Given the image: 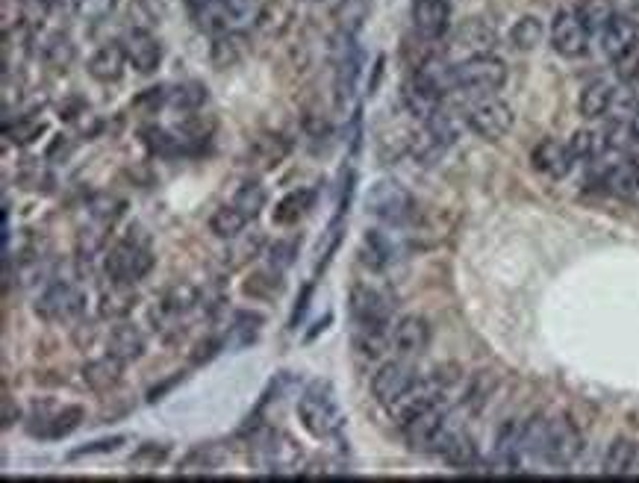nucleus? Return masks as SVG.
<instances>
[{
  "label": "nucleus",
  "instance_id": "nucleus-1",
  "mask_svg": "<svg viewBox=\"0 0 639 483\" xmlns=\"http://www.w3.org/2000/svg\"><path fill=\"white\" fill-rule=\"evenodd\" d=\"M298 419L307 428V433H313L316 439L339 436L345 416L339 410V401H336V392L330 383L316 380L304 389V395L298 398Z\"/></svg>",
  "mask_w": 639,
  "mask_h": 483
},
{
  "label": "nucleus",
  "instance_id": "nucleus-2",
  "mask_svg": "<svg viewBox=\"0 0 639 483\" xmlns=\"http://www.w3.org/2000/svg\"><path fill=\"white\" fill-rule=\"evenodd\" d=\"M301 445L280 430H263L254 445H251V460L260 472L268 475H286V472H298L301 466Z\"/></svg>",
  "mask_w": 639,
  "mask_h": 483
},
{
  "label": "nucleus",
  "instance_id": "nucleus-3",
  "mask_svg": "<svg viewBox=\"0 0 639 483\" xmlns=\"http://www.w3.org/2000/svg\"><path fill=\"white\" fill-rule=\"evenodd\" d=\"M454 89L472 92V95H492L507 83V65L492 54L469 56L457 65H451Z\"/></svg>",
  "mask_w": 639,
  "mask_h": 483
},
{
  "label": "nucleus",
  "instance_id": "nucleus-4",
  "mask_svg": "<svg viewBox=\"0 0 639 483\" xmlns=\"http://www.w3.org/2000/svg\"><path fill=\"white\" fill-rule=\"evenodd\" d=\"M366 210L386 224H407L416 215L413 195L395 180H377L366 195Z\"/></svg>",
  "mask_w": 639,
  "mask_h": 483
},
{
  "label": "nucleus",
  "instance_id": "nucleus-5",
  "mask_svg": "<svg viewBox=\"0 0 639 483\" xmlns=\"http://www.w3.org/2000/svg\"><path fill=\"white\" fill-rule=\"evenodd\" d=\"M154 269V254L145 242H136V239H124V242H115L109 248L107 254V274L109 280H118V283H139L148 271Z\"/></svg>",
  "mask_w": 639,
  "mask_h": 483
},
{
  "label": "nucleus",
  "instance_id": "nucleus-6",
  "mask_svg": "<svg viewBox=\"0 0 639 483\" xmlns=\"http://www.w3.org/2000/svg\"><path fill=\"white\" fill-rule=\"evenodd\" d=\"M401 428H404V439H407L410 448H416V451H439V445L451 433V428H448V410L442 404H433V407L422 410L419 416H413Z\"/></svg>",
  "mask_w": 639,
  "mask_h": 483
},
{
  "label": "nucleus",
  "instance_id": "nucleus-7",
  "mask_svg": "<svg viewBox=\"0 0 639 483\" xmlns=\"http://www.w3.org/2000/svg\"><path fill=\"white\" fill-rule=\"evenodd\" d=\"M466 127L486 142H498L513 127V109L498 98H483L466 112Z\"/></svg>",
  "mask_w": 639,
  "mask_h": 483
},
{
  "label": "nucleus",
  "instance_id": "nucleus-8",
  "mask_svg": "<svg viewBox=\"0 0 639 483\" xmlns=\"http://www.w3.org/2000/svg\"><path fill=\"white\" fill-rule=\"evenodd\" d=\"M83 301V292L71 280H51L36 301V313L48 322H68L83 313Z\"/></svg>",
  "mask_w": 639,
  "mask_h": 483
},
{
  "label": "nucleus",
  "instance_id": "nucleus-9",
  "mask_svg": "<svg viewBox=\"0 0 639 483\" xmlns=\"http://www.w3.org/2000/svg\"><path fill=\"white\" fill-rule=\"evenodd\" d=\"M551 48L566 59H578L589 48V30L578 9H560L551 21Z\"/></svg>",
  "mask_w": 639,
  "mask_h": 483
},
{
  "label": "nucleus",
  "instance_id": "nucleus-10",
  "mask_svg": "<svg viewBox=\"0 0 639 483\" xmlns=\"http://www.w3.org/2000/svg\"><path fill=\"white\" fill-rule=\"evenodd\" d=\"M584 451V436L569 419L548 422V442H545V463L551 466H572Z\"/></svg>",
  "mask_w": 639,
  "mask_h": 483
},
{
  "label": "nucleus",
  "instance_id": "nucleus-11",
  "mask_svg": "<svg viewBox=\"0 0 639 483\" xmlns=\"http://www.w3.org/2000/svg\"><path fill=\"white\" fill-rule=\"evenodd\" d=\"M419 377L407 360H389L372 377V395L380 407H392Z\"/></svg>",
  "mask_w": 639,
  "mask_h": 483
},
{
  "label": "nucleus",
  "instance_id": "nucleus-12",
  "mask_svg": "<svg viewBox=\"0 0 639 483\" xmlns=\"http://www.w3.org/2000/svg\"><path fill=\"white\" fill-rule=\"evenodd\" d=\"M392 301H389V295H383L380 289H374V286H357L354 292H351V316H354V322L360 330H383V327H389V316H392Z\"/></svg>",
  "mask_w": 639,
  "mask_h": 483
},
{
  "label": "nucleus",
  "instance_id": "nucleus-13",
  "mask_svg": "<svg viewBox=\"0 0 639 483\" xmlns=\"http://www.w3.org/2000/svg\"><path fill=\"white\" fill-rule=\"evenodd\" d=\"M410 21L419 39L439 42L451 27V3L448 0H413Z\"/></svg>",
  "mask_w": 639,
  "mask_h": 483
},
{
  "label": "nucleus",
  "instance_id": "nucleus-14",
  "mask_svg": "<svg viewBox=\"0 0 639 483\" xmlns=\"http://www.w3.org/2000/svg\"><path fill=\"white\" fill-rule=\"evenodd\" d=\"M498 45V33L489 21L483 18H469L463 21L454 33H451V51L463 54V59L480 54H492V48Z\"/></svg>",
  "mask_w": 639,
  "mask_h": 483
},
{
  "label": "nucleus",
  "instance_id": "nucleus-15",
  "mask_svg": "<svg viewBox=\"0 0 639 483\" xmlns=\"http://www.w3.org/2000/svg\"><path fill=\"white\" fill-rule=\"evenodd\" d=\"M442 95L445 92L433 80H427L425 74H416L410 80V86L404 89V107L410 109V115L430 121L442 109Z\"/></svg>",
  "mask_w": 639,
  "mask_h": 483
},
{
  "label": "nucleus",
  "instance_id": "nucleus-16",
  "mask_svg": "<svg viewBox=\"0 0 639 483\" xmlns=\"http://www.w3.org/2000/svg\"><path fill=\"white\" fill-rule=\"evenodd\" d=\"M430 345V324L422 316H404L392 327V348L401 357H419Z\"/></svg>",
  "mask_w": 639,
  "mask_h": 483
},
{
  "label": "nucleus",
  "instance_id": "nucleus-17",
  "mask_svg": "<svg viewBox=\"0 0 639 483\" xmlns=\"http://www.w3.org/2000/svg\"><path fill=\"white\" fill-rule=\"evenodd\" d=\"M124 48H127L130 65H133L139 74H154V71L160 68L162 45L154 33H148V30H133V33L124 39Z\"/></svg>",
  "mask_w": 639,
  "mask_h": 483
},
{
  "label": "nucleus",
  "instance_id": "nucleus-18",
  "mask_svg": "<svg viewBox=\"0 0 639 483\" xmlns=\"http://www.w3.org/2000/svg\"><path fill=\"white\" fill-rule=\"evenodd\" d=\"M598 42H601L604 56L613 62V59H619V56L625 54V51H631L639 42L637 24H634L631 18H625V15H616V18L598 33Z\"/></svg>",
  "mask_w": 639,
  "mask_h": 483
},
{
  "label": "nucleus",
  "instance_id": "nucleus-19",
  "mask_svg": "<svg viewBox=\"0 0 639 483\" xmlns=\"http://www.w3.org/2000/svg\"><path fill=\"white\" fill-rule=\"evenodd\" d=\"M572 151H569V142L563 145V142H557V139H542L536 148H533V165L542 171V174H548V177H554V180H560V177H566L569 171H572Z\"/></svg>",
  "mask_w": 639,
  "mask_h": 483
},
{
  "label": "nucleus",
  "instance_id": "nucleus-20",
  "mask_svg": "<svg viewBox=\"0 0 639 483\" xmlns=\"http://www.w3.org/2000/svg\"><path fill=\"white\" fill-rule=\"evenodd\" d=\"M107 354H112L115 360H121L124 366L136 363L145 354V333L136 324H118V327H112L107 336Z\"/></svg>",
  "mask_w": 639,
  "mask_h": 483
},
{
  "label": "nucleus",
  "instance_id": "nucleus-21",
  "mask_svg": "<svg viewBox=\"0 0 639 483\" xmlns=\"http://www.w3.org/2000/svg\"><path fill=\"white\" fill-rule=\"evenodd\" d=\"M127 62H130V59H127L124 42H109L104 48H98L95 56L89 59V74H92L98 83H115V80H121Z\"/></svg>",
  "mask_w": 639,
  "mask_h": 483
},
{
  "label": "nucleus",
  "instance_id": "nucleus-22",
  "mask_svg": "<svg viewBox=\"0 0 639 483\" xmlns=\"http://www.w3.org/2000/svg\"><path fill=\"white\" fill-rule=\"evenodd\" d=\"M133 307H136L133 283L109 280V286L101 289V304H98V310H101L104 319H124Z\"/></svg>",
  "mask_w": 639,
  "mask_h": 483
},
{
  "label": "nucleus",
  "instance_id": "nucleus-23",
  "mask_svg": "<svg viewBox=\"0 0 639 483\" xmlns=\"http://www.w3.org/2000/svg\"><path fill=\"white\" fill-rule=\"evenodd\" d=\"M613 101H616V89L607 80H592L586 83L578 98V109L584 118H601L613 109Z\"/></svg>",
  "mask_w": 639,
  "mask_h": 483
},
{
  "label": "nucleus",
  "instance_id": "nucleus-24",
  "mask_svg": "<svg viewBox=\"0 0 639 483\" xmlns=\"http://www.w3.org/2000/svg\"><path fill=\"white\" fill-rule=\"evenodd\" d=\"M639 445L634 439H613L607 454H604V475H631L637 469Z\"/></svg>",
  "mask_w": 639,
  "mask_h": 483
},
{
  "label": "nucleus",
  "instance_id": "nucleus-25",
  "mask_svg": "<svg viewBox=\"0 0 639 483\" xmlns=\"http://www.w3.org/2000/svg\"><path fill=\"white\" fill-rule=\"evenodd\" d=\"M248 54V39L242 30H230V33H221L213 39V65L215 68H233L239 65L242 59Z\"/></svg>",
  "mask_w": 639,
  "mask_h": 483
},
{
  "label": "nucleus",
  "instance_id": "nucleus-26",
  "mask_svg": "<svg viewBox=\"0 0 639 483\" xmlns=\"http://www.w3.org/2000/svg\"><path fill=\"white\" fill-rule=\"evenodd\" d=\"M372 15V0H339L333 6V21L339 33L357 36Z\"/></svg>",
  "mask_w": 639,
  "mask_h": 483
},
{
  "label": "nucleus",
  "instance_id": "nucleus-27",
  "mask_svg": "<svg viewBox=\"0 0 639 483\" xmlns=\"http://www.w3.org/2000/svg\"><path fill=\"white\" fill-rule=\"evenodd\" d=\"M121 369H124V363L115 360L112 354H107V357L92 360V363L83 366V383H86L89 389H95V392H107L112 386H118Z\"/></svg>",
  "mask_w": 639,
  "mask_h": 483
},
{
  "label": "nucleus",
  "instance_id": "nucleus-28",
  "mask_svg": "<svg viewBox=\"0 0 639 483\" xmlns=\"http://www.w3.org/2000/svg\"><path fill=\"white\" fill-rule=\"evenodd\" d=\"M436 454H442V460L451 463L454 469H469V466L478 463V448H475V442H472L466 433H457V430L448 433V439L439 445Z\"/></svg>",
  "mask_w": 639,
  "mask_h": 483
},
{
  "label": "nucleus",
  "instance_id": "nucleus-29",
  "mask_svg": "<svg viewBox=\"0 0 639 483\" xmlns=\"http://www.w3.org/2000/svg\"><path fill=\"white\" fill-rule=\"evenodd\" d=\"M360 257H363V263H366L369 269L383 271L392 263V257H395V245H392V239H389L383 230H366Z\"/></svg>",
  "mask_w": 639,
  "mask_h": 483
},
{
  "label": "nucleus",
  "instance_id": "nucleus-30",
  "mask_svg": "<svg viewBox=\"0 0 639 483\" xmlns=\"http://www.w3.org/2000/svg\"><path fill=\"white\" fill-rule=\"evenodd\" d=\"M289 154V145L280 139V136H263V139H257L254 145H251V151H248V165H254V168H260V171H271V168H277L283 157Z\"/></svg>",
  "mask_w": 639,
  "mask_h": 483
},
{
  "label": "nucleus",
  "instance_id": "nucleus-31",
  "mask_svg": "<svg viewBox=\"0 0 639 483\" xmlns=\"http://www.w3.org/2000/svg\"><path fill=\"white\" fill-rule=\"evenodd\" d=\"M245 224H248V215L242 213V210H236L233 204H224L210 218V230H213L218 239H227V242L239 239L242 230H245Z\"/></svg>",
  "mask_w": 639,
  "mask_h": 483
},
{
  "label": "nucleus",
  "instance_id": "nucleus-32",
  "mask_svg": "<svg viewBox=\"0 0 639 483\" xmlns=\"http://www.w3.org/2000/svg\"><path fill=\"white\" fill-rule=\"evenodd\" d=\"M307 210H313V192H310V189L289 192V195L274 207V224H295L298 218L307 215Z\"/></svg>",
  "mask_w": 639,
  "mask_h": 483
},
{
  "label": "nucleus",
  "instance_id": "nucleus-33",
  "mask_svg": "<svg viewBox=\"0 0 639 483\" xmlns=\"http://www.w3.org/2000/svg\"><path fill=\"white\" fill-rule=\"evenodd\" d=\"M221 9H224L230 30H245V27L257 24L263 3L260 0H221Z\"/></svg>",
  "mask_w": 639,
  "mask_h": 483
},
{
  "label": "nucleus",
  "instance_id": "nucleus-34",
  "mask_svg": "<svg viewBox=\"0 0 639 483\" xmlns=\"http://www.w3.org/2000/svg\"><path fill=\"white\" fill-rule=\"evenodd\" d=\"M607 186L619 198H634L639 192V165L634 162H619L607 171Z\"/></svg>",
  "mask_w": 639,
  "mask_h": 483
},
{
  "label": "nucleus",
  "instance_id": "nucleus-35",
  "mask_svg": "<svg viewBox=\"0 0 639 483\" xmlns=\"http://www.w3.org/2000/svg\"><path fill=\"white\" fill-rule=\"evenodd\" d=\"M578 15L589 33H601L616 18V6H613V0H581Z\"/></svg>",
  "mask_w": 639,
  "mask_h": 483
},
{
  "label": "nucleus",
  "instance_id": "nucleus-36",
  "mask_svg": "<svg viewBox=\"0 0 639 483\" xmlns=\"http://www.w3.org/2000/svg\"><path fill=\"white\" fill-rule=\"evenodd\" d=\"M542 39H545V27H542V21L536 15L519 18L513 33H510V42H513L516 51H533V48L542 45Z\"/></svg>",
  "mask_w": 639,
  "mask_h": 483
},
{
  "label": "nucleus",
  "instance_id": "nucleus-37",
  "mask_svg": "<svg viewBox=\"0 0 639 483\" xmlns=\"http://www.w3.org/2000/svg\"><path fill=\"white\" fill-rule=\"evenodd\" d=\"M230 204L236 210H242V213L248 215V221H251V218H257V215L263 213V207H266V189L257 180H248V183H242L236 189V195H233Z\"/></svg>",
  "mask_w": 639,
  "mask_h": 483
},
{
  "label": "nucleus",
  "instance_id": "nucleus-38",
  "mask_svg": "<svg viewBox=\"0 0 639 483\" xmlns=\"http://www.w3.org/2000/svg\"><path fill=\"white\" fill-rule=\"evenodd\" d=\"M289 21H292L289 6L280 3V0H271V3H263L260 18H257V27H260V33H266V36H280V33L289 27Z\"/></svg>",
  "mask_w": 639,
  "mask_h": 483
},
{
  "label": "nucleus",
  "instance_id": "nucleus-39",
  "mask_svg": "<svg viewBox=\"0 0 639 483\" xmlns=\"http://www.w3.org/2000/svg\"><path fill=\"white\" fill-rule=\"evenodd\" d=\"M80 419H83V410L80 407H68V410L56 413L51 419H42V428H36L33 433H39L45 439H62V436H68L71 430L80 425Z\"/></svg>",
  "mask_w": 639,
  "mask_h": 483
},
{
  "label": "nucleus",
  "instance_id": "nucleus-40",
  "mask_svg": "<svg viewBox=\"0 0 639 483\" xmlns=\"http://www.w3.org/2000/svg\"><path fill=\"white\" fill-rule=\"evenodd\" d=\"M198 304V289L189 283H180L174 289H168V295L162 298V313L168 316H186L189 310H195Z\"/></svg>",
  "mask_w": 639,
  "mask_h": 483
},
{
  "label": "nucleus",
  "instance_id": "nucleus-41",
  "mask_svg": "<svg viewBox=\"0 0 639 483\" xmlns=\"http://www.w3.org/2000/svg\"><path fill=\"white\" fill-rule=\"evenodd\" d=\"M604 148H607V139H601V136L592 133V130H578V133L569 139V151H572L575 162L595 160Z\"/></svg>",
  "mask_w": 639,
  "mask_h": 483
},
{
  "label": "nucleus",
  "instance_id": "nucleus-42",
  "mask_svg": "<svg viewBox=\"0 0 639 483\" xmlns=\"http://www.w3.org/2000/svg\"><path fill=\"white\" fill-rule=\"evenodd\" d=\"M221 463V454L215 451L213 445H201L195 451H189V457L180 463V472L183 475H192V472H213Z\"/></svg>",
  "mask_w": 639,
  "mask_h": 483
},
{
  "label": "nucleus",
  "instance_id": "nucleus-43",
  "mask_svg": "<svg viewBox=\"0 0 639 483\" xmlns=\"http://www.w3.org/2000/svg\"><path fill=\"white\" fill-rule=\"evenodd\" d=\"M71 9L83 21H104L109 12L115 9V0H71Z\"/></svg>",
  "mask_w": 639,
  "mask_h": 483
},
{
  "label": "nucleus",
  "instance_id": "nucleus-44",
  "mask_svg": "<svg viewBox=\"0 0 639 483\" xmlns=\"http://www.w3.org/2000/svg\"><path fill=\"white\" fill-rule=\"evenodd\" d=\"M45 130V124L42 121H36V118H24V121H15V127L12 124H6V136L15 142V145H30L33 139H39V133Z\"/></svg>",
  "mask_w": 639,
  "mask_h": 483
},
{
  "label": "nucleus",
  "instance_id": "nucleus-45",
  "mask_svg": "<svg viewBox=\"0 0 639 483\" xmlns=\"http://www.w3.org/2000/svg\"><path fill=\"white\" fill-rule=\"evenodd\" d=\"M295 257H298V242H274L268 248V263L274 271L289 269Z\"/></svg>",
  "mask_w": 639,
  "mask_h": 483
},
{
  "label": "nucleus",
  "instance_id": "nucleus-46",
  "mask_svg": "<svg viewBox=\"0 0 639 483\" xmlns=\"http://www.w3.org/2000/svg\"><path fill=\"white\" fill-rule=\"evenodd\" d=\"M51 6H54V0H21V18L30 27H42L51 15Z\"/></svg>",
  "mask_w": 639,
  "mask_h": 483
},
{
  "label": "nucleus",
  "instance_id": "nucleus-47",
  "mask_svg": "<svg viewBox=\"0 0 639 483\" xmlns=\"http://www.w3.org/2000/svg\"><path fill=\"white\" fill-rule=\"evenodd\" d=\"M45 56H48L51 65L65 68V65L74 59V45H71V39H68V36H54V39L48 42V48H45Z\"/></svg>",
  "mask_w": 639,
  "mask_h": 483
},
{
  "label": "nucleus",
  "instance_id": "nucleus-48",
  "mask_svg": "<svg viewBox=\"0 0 639 483\" xmlns=\"http://www.w3.org/2000/svg\"><path fill=\"white\" fill-rule=\"evenodd\" d=\"M204 101H207V89H204V86H198V83L180 86V89L174 92V98H171V104H174V107H183V109H198Z\"/></svg>",
  "mask_w": 639,
  "mask_h": 483
},
{
  "label": "nucleus",
  "instance_id": "nucleus-49",
  "mask_svg": "<svg viewBox=\"0 0 639 483\" xmlns=\"http://www.w3.org/2000/svg\"><path fill=\"white\" fill-rule=\"evenodd\" d=\"M121 213V201H115L112 195H101V198H95L92 201V207H89V215L95 218V221H101L104 227L112 224L115 218Z\"/></svg>",
  "mask_w": 639,
  "mask_h": 483
},
{
  "label": "nucleus",
  "instance_id": "nucleus-50",
  "mask_svg": "<svg viewBox=\"0 0 639 483\" xmlns=\"http://www.w3.org/2000/svg\"><path fill=\"white\" fill-rule=\"evenodd\" d=\"M613 68H616V74L628 83V80H637L639 77V42L631 48V51H625V54L619 56V59H613Z\"/></svg>",
  "mask_w": 639,
  "mask_h": 483
},
{
  "label": "nucleus",
  "instance_id": "nucleus-51",
  "mask_svg": "<svg viewBox=\"0 0 639 483\" xmlns=\"http://www.w3.org/2000/svg\"><path fill=\"white\" fill-rule=\"evenodd\" d=\"M260 248H263V239H260V236H254V239H245L242 245H236V248L230 251V257H236L230 266H242V263L254 260V257L260 254Z\"/></svg>",
  "mask_w": 639,
  "mask_h": 483
},
{
  "label": "nucleus",
  "instance_id": "nucleus-52",
  "mask_svg": "<svg viewBox=\"0 0 639 483\" xmlns=\"http://www.w3.org/2000/svg\"><path fill=\"white\" fill-rule=\"evenodd\" d=\"M121 442H124V436H112V439L92 442V445H86V448H77V451H71V460H77V457H89V454H107V451H115Z\"/></svg>",
  "mask_w": 639,
  "mask_h": 483
},
{
  "label": "nucleus",
  "instance_id": "nucleus-53",
  "mask_svg": "<svg viewBox=\"0 0 639 483\" xmlns=\"http://www.w3.org/2000/svg\"><path fill=\"white\" fill-rule=\"evenodd\" d=\"M3 428H12V398H3Z\"/></svg>",
  "mask_w": 639,
  "mask_h": 483
},
{
  "label": "nucleus",
  "instance_id": "nucleus-54",
  "mask_svg": "<svg viewBox=\"0 0 639 483\" xmlns=\"http://www.w3.org/2000/svg\"><path fill=\"white\" fill-rule=\"evenodd\" d=\"M631 136L639 142V109L634 112V118H631Z\"/></svg>",
  "mask_w": 639,
  "mask_h": 483
},
{
  "label": "nucleus",
  "instance_id": "nucleus-55",
  "mask_svg": "<svg viewBox=\"0 0 639 483\" xmlns=\"http://www.w3.org/2000/svg\"><path fill=\"white\" fill-rule=\"evenodd\" d=\"M189 3V9H195V6H204V3H213V0H186Z\"/></svg>",
  "mask_w": 639,
  "mask_h": 483
}]
</instances>
